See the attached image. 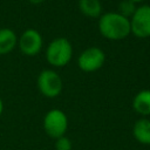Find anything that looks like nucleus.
<instances>
[{"instance_id": "obj_13", "label": "nucleus", "mask_w": 150, "mask_h": 150, "mask_svg": "<svg viewBox=\"0 0 150 150\" xmlns=\"http://www.w3.org/2000/svg\"><path fill=\"white\" fill-rule=\"evenodd\" d=\"M71 149H73V143L68 137L61 136L55 139V150H71Z\"/></svg>"}, {"instance_id": "obj_5", "label": "nucleus", "mask_w": 150, "mask_h": 150, "mask_svg": "<svg viewBox=\"0 0 150 150\" xmlns=\"http://www.w3.org/2000/svg\"><path fill=\"white\" fill-rule=\"evenodd\" d=\"M129 20L132 35L139 39L150 36V5L138 6Z\"/></svg>"}, {"instance_id": "obj_8", "label": "nucleus", "mask_w": 150, "mask_h": 150, "mask_svg": "<svg viewBox=\"0 0 150 150\" xmlns=\"http://www.w3.org/2000/svg\"><path fill=\"white\" fill-rule=\"evenodd\" d=\"M132 136L138 143L150 145V120L145 117L137 120L132 127Z\"/></svg>"}, {"instance_id": "obj_1", "label": "nucleus", "mask_w": 150, "mask_h": 150, "mask_svg": "<svg viewBox=\"0 0 150 150\" xmlns=\"http://www.w3.org/2000/svg\"><path fill=\"white\" fill-rule=\"evenodd\" d=\"M97 26L101 35L108 40H123L131 34L130 20L117 12L102 13Z\"/></svg>"}, {"instance_id": "obj_4", "label": "nucleus", "mask_w": 150, "mask_h": 150, "mask_svg": "<svg viewBox=\"0 0 150 150\" xmlns=\"http://www.w3.org/2000/svg\"><path fill=\"white\" fill-rule=\"evenodd\" d=\"M36 86L39 91L48 98H54L59 96L62 91V79L61 76L52 69H43L40 71L36 79Z\"/></svg>"}, {"instance_id": "obj_2", "label": "nucleus", "mask_w": 150, "mask_h": 150, "mask_svg": "<svg viewBox=\"0 0 150 150\" xmlns=\"http://www.w3.org/2000/svg\"><path fill=\"white\" fill-rule=\"evenodd\" d=\"M47 62L55 68L67 66L73 57V46L67 38H55L52 40L45 52Z\"/></svg>"}, {"instance_id": "obj_10", "label": "nucleus", "mask_w": 150, "mask_h": 150, "mask_svg": "<svg viewBox=\"0 0 150 150\" xmlns=\"http://www.w3.org/2000/svg\"><path fill=\"white\" fill-rule=\"evenodd\" d=\"M18 46V35L11 28H0V55L9 54Z\"/></svg>"}, {"instance_id": "obj_9", "label": "nucleus", "mask_w": 150, "mask_h": 150, "mask_svg": "<svg viewBox=\"0 0 150 150\" xmlns=\"http://www.w3.org/2000/svg\"><path fill=\"white\" fill-rule=\"evenodd\" d=\"M132 109L141 116L150 115V89H142L134 96Z\"/></svg>"}, {"instance_id": "obj_16", "label": "nucleus", "mask_w": 150, "mask_h": 150, "mask_svg": "<svg viewBox=\"0 0 150 150\" xmlns=\"http://www.w3.org/2000/svg\"><path fill=\"white\" fill-rule=\"evenodd\" d=\"M129 1H132V2H135V4H138V2H142V1H144V0H129Z\"/></svg>"}, {"instance_id": "obj_6", "label": "nucleus", "mask_w": 150, "mask_h": 150, "mask_svg": "<svg viewBox=\"0 0 150 150\" xmlns=\"http://www.w3.org/2000/svg\"><path fill=\"white\" fill-rule=\"evenodd\" d=\"M105 61L104 52L98 47H88L77 57V66L84 73L97 71Z\"/></svg>"}, {"instance_id": "obj_12", "label": "nucleus", "mask_w": 150, "mask_h": 150, "mask_svg": "<svg viewBox=\"0 0 150 150\" xmlns=\"http://www.w3.org/2000/svg\"><path fill=\"white\" fill-rule=\"evenodd\" d=\"M137 6L135 2L132 1H129V0H122L120 4H118V9H117V13H120L121 15L130 19L132 16V14L135 13Z\"/></svg>"}, {"instance_id": "obj_15", "label": "nucleus", "mask_w": 150, "mask_h": 150, "mask_svg": "<svg viewBox=\"0 0 150 150\" xmlns=\"http://www.w3.org/2000/svg\"><path fill=\"white\" fill-rule=\"evenodd\" d=\"M2 112H4V102H2V98L0 96V116H1Z\"/></svg>"}, {"instance_id": "obj_14", "label": "nucleus", "mask_w": 150, "mask_h": 150, "mask_svg": "<svg viewBox=\"0 0 150 150\" xmlns=\"http://www.w3.org/2000/svg\"><path fill=\"white\" fill-rule=\"evenodd\" d=\"M29 4H32V5H41L45 0H27Z\"/></svg>"}, {"instance_id": "obj_3", "label": "nucleus", "mask_w": 150, "mask_h": 150, "mask_svg": "<svg viewBox=\"0 0 150 150\" xmlns=\"http://www.w3.org/2000/svg\"><path fill=\"white\" fill-rule=\"evenodd\" d=\"M42 127L48 137L56 139L61 136H64L68 129V117L61 109H50L43 117Z\"/></svg>"}, {"instance_id": "obj_7", "label": "nucleus", "mask_w": 150, "mask_h": 150, "mask_svg": "<svg viewBox=\"0 0 150 150\" xmlns=\"http://www.w3.org/2000/svg\"><path fill=\"white\" fill-rule=\"evenodd\" d=\"M43 45V39L41 33L38 29L28 28L21 33L18 38V47L20 52L26 56H35L38 55Z\"/></svg>"}, {"instance_id": "obj_11", "label": "nucleus", "mask_w": 150, "mask_h": 150, "mask_svg": "<svg viewBox=\"0 0 150 150\" xmlns=\"http://www.w3.org/2000/svg\"><path fill=\"white\" fill-rule=\"evenodd\" d=\"M79 9L87 18H100L102 14V4L100 0H79Z\"/></svg>"}]
</instances>
